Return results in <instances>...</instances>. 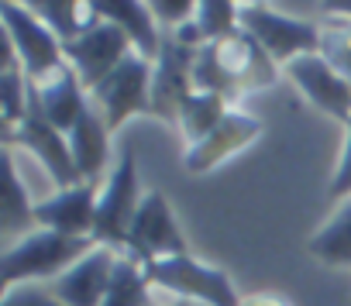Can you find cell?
I'll list each match as a JSON object with an SVG mask.
<instances>
[{
	"instance_id": "6da1fadb",
	"label": "cell",
	"mask_w": 351,
	"mask_h": 306,
	"mask_svg": "<svg viewBox=\"0 0 351 306\" xmlns=\"http://www.w3.org/2000/svg\"><path fill=\"white\" fill-rule=\"evenodd\" d=\"M276 76H279V66L265 55V49L245 28L224 42L204 45L193 62V86L207 93H221L228 100L265 90L276 83Z\"/></svg>"
},
{
	"instance_id": "7a4b0ae2",
	"label": "cell",
	"mask_w": 351,
	"mask_h": 306,
	"mask_svg": "<svg viewBox=\"0 0 351 306\" xmlns=\"http://www.w3.org/2000/svg\"><path fill=\"white\" fill-rule=\"evenodd\" d=\"M97 248L93 238H66L56 231H32L21 234L4 251V289L11 285H32V282H52L66 268H73L80 258H86Z\"/></svg>"
},
{
	"instance_id": "3957f363",
	"label": "cell",
	"mask_w": 351,
	"mask_h": 306,
	"mask_svg": "<svg viewBox=\"0 0 351 306\" xmlns=\"http://www.w3.org/2000/svg\"><path fill=\"white\" fill-rule=\"evenodd\" d=\"M152 289H162L183 303H204V306H241V296L231 282V275L217 265H207L193 255H172L148 265Z\"/></svg>"
},
{
	"instance_id": "277c9868",
	"label": "cell",
	"mask_w": 351,
	"mask_h": 306,
	"mask_svg": "<svg viewBox=\"0 0 351 306\" xmlns=\"http://www.w3.org/2000/svg\"><path fill=\"white\" fill-rule=\"evenodd\" d=\"M0 21L28 83H42L66 66V45L28 4H0Z\"/></svg>"
},
{
	"instance_id": "5b68a950",
	"label": "cell",
	"mask_w": 351,
	"mask_h": 306,
	"mask_svg": "<svg viewBox=\"0 0 351 306\" xmlns=\"http://www.w3.org/2000/svg\"><path fill=\"white\" fill-rule=\"evenodd\" d=\"M141 200H145V193L138 183V159L131 148H124L117 166L110 169V176L100 186V196H97L93 241L104 248L124 251V241H128V231H131V220H134Z\"/></svg>"
},
{
	"instance_id": "8992f818",
	"label": "cell",
	"mask_w": 351,
	"mask_h": 306,
	"mask_svg": "<svg viewBox=\"0 0 351 306\" xmlns=\"http://www.w3.org/2000/svg\"><path fill=\"white\" fill-rule=\"evenodd\" d=\"M241 28L265 49V55L276 62V66H289L293 59H303V55H317L320 52V25L313 21H300V18H289L282 11H272L265 4H245L241 8Z\"/></svg>"
},
{
	"instance_id": "52a82bcc",
	"label": "cell",
	"mask_w": 351,
	"mask_h": 306,
	"mask_svg": "<svg viewBox=\"0 0 351 306\" xmlns=\"http://www.w3.org/2000/svg\"><path fill=\"white\" fill-rule=\"evenodd\" d=\"M124 251L145 265H152L158 258H172V255H190V244H186L180 220H176V210L158 190L145 193V200L131 220Z\"/></svg>"
},
{
	"instance_id": "ba28073f",
	"label": "cell",
	"mask_w": 351,
	"mask_h": 306,
	"mask_svg": "<svg viewBox=\"0 0 351 306\" xmlns=\"http://www.w3.org/2000/svg\"><path fill=\"white\" fill-rule=\"evenodd\" d=\"M152 69L155 66L148 59L131 55L90 93V103L100 110L110 134L121 131L134 114H152Z\"/></svg>"
},
{
	"instance_id": "9c48e42d",
	"label": "cell",
	"mask_w": 351,
	"mask_h": 306,
	"mask_svg": "<svg viewBox=\"0 0 351 306\" xmlns=\"http://www.w3.org/2000/svg\"><path fill=\"white\" fill-rule=\"evenodd\" d=\"M8 148L21 144L25 151L38 159V166L49 173V179L56 183V190H66V186H76L80 183V173H76V162H73V148H69V134H62L38 107L35 93H32V103H28V114L25 120L18 124V131H11L4 138Z\"/></svg>"
},
{
	"instance_id": "30bf717a",
	"label": "cell",
	"mask_w": 351,
	"mask_h": 306,
	"mask_svg": "<svg viewBox=\"0 0 351 306\" xmlns=\"http://www.w3.org/2000/svg\"><path fill=\"white\" fill-rule=\"evenodd\" d=\"M134 55V45H131V38L117 28V25H110V21H93L80 38H73V42H66V62L73 66V73L80 76V83H83V90L86 93H93L121 62H128Z\"/></svg>"
},
{
	"instance_id": "8fae6325",
	"label": "cell",
	"mask_w": 351,
	"mask_h": 306,
	"mask_svg": "<svg viewBox=\"0 0 351 306\" xmlns=\"http://www.w3.org/2000/svg\"><path fill=\"white\" fill-rule=\"evenodd\" d=\"M200 49L183 45L176 35L162 38L158 59L152 62V117L180 124V110L186 103V97L197 90L193 86V62H197Z\"/></svg>"
},
{
	"instance_id": "7c38bea8",
	"label": "cell",
	"mask_w": 351,
	"mask_h": 306,
	"mask_svg": "<svg viewBox=\"0 0 351 306\" xmlns=\"http://www.w3.org/2000/svg\"><path fill=\"white\" fill-rule=\"evenodd\" d=\"M258 134H262V120H258L255 114L234 107L204 141H197V144H190V148L183 151V166H186L190 176H207V173H214L221 162L234 159L238 151H245L248 144H255Z\"/></svg>"
},
{
	"instance_id": "4fadbf2b",
	"label": "cell",
	"mask_w": 351,
	"mask_h": 306,
	"mask_svg": "<svg viewBox=\"0 0 351 306\" xmlns=\"http://www.w3.org/2000/svg\"><path fill=\"white\" fill-rule=\"evenodd\" d=\"M289 83L327 117L348 124L351 120V83L317 52V55H303V59H293L286 69Z\"/></svg>"
},
{
	"instance_id": "5bb4252c",
	"label": "cell",
	"mask_w": 351,
	"mask_h": 306,
	"mask_svg": "<svg viewBox=\"0 0 351 306\" xmlns=\"http://www.w3.org/2000/svg\"><path fill=\"white\" fill-rule=\"evenodd\" d=\"M97 196H100L97 183H76L56 190L52 196L35 203V224H42V231H56L66 238H93Z\"/></svg>"
},
{
	"instance_id": "9a60e30c",
	"label": "cell",
	"mask_w": 351,
	"mask_h": 306,
	"mask_svg": "<svg viewBox=\"0 0 351 306\" xmlns=\"http://www.w3.org/2000/svg\"><path fill=\"white\" fill-rule=\"evenodd\" d=\"M117 258H121V251L97 244L86 258H80V262H76L73 268H66L59 279H52L49 289H52L66 306H100L104 296H107V289H110Z\"/></svg>"
},
{
	"instance_id": "2e32d148",
	"label": "cell",
	"mask_w": 351,
	"mask_h": 306,
	"mask_svg": "<svg viewBox=\"0 0 351 306\" xmlns=\"http://www.w3.org/2000/svg\"><path fill=\"white\" fill-rule=\"evenodd\" d=\"M32 93H35L42 114H45L62 134L73 131V124L80 120V114H83L86 103H90V93L83 90V83H80V76L73 73L69 62H66L59 73L45 76L42 83H32Z\"/></svg>"
},
{
	"instance_id": "e0dca14e",
	"label": "cell",
	"mask_w": 351,
	"mask_h": 306,
	"mask_svg": "<svg viewBox=\"0 0 351 306\" xmlns=\"http://www.w3.org/2000/svg\"><path fill=\"white\" fill-rule=\"evenodd\" d=\"M90 8H93V14L100 21L117 25L131 38L134 55H141L148 62L158 59V49H162V38L165 35L158 31V21H155V14H152L148 4H134V0H110V4H100V0H93Z\"/></svg>"
},
{
	"instance_id": "ac0fdd59",
	"label": "cell",
	"mask_w": 351,
	"mask_h": 306,
	"mask_svg": "<svg viewBox=\"0 0 351 306\" xmlns=\"http://www.w3.org/2000/svg\"><path fill=\"white\" fill-rule=\"evenodd\" d=\"M69 148H73L80 183H97V176L107 169V159H110V127L104 124V117L93 103H86V110L73 124Z\"/></svg>"
},
{
	"instance_id": "d6986e66",
	"label": "cell",
	"mask_w": 351,
	"mask_h": 306,
	"mask_svg": "<svg viewBox=\"0 0 351 306\" xmlns=\"http://www.w3.org/2000/svg\"><path fill=\"white\" fill-rule=\"evenodd\" d=\"M231 110H234V107H231L228 97L207 93V90H193V93L186 97L183 110H180V124H176V127L183 131V138H186V148L197 144V141H204Z\"/></svg>"
},
{
	"instance_id": "ffe728a7",
	"label": "cell",
	"mask_w": 351,
	"mask_h": 306,
	"mask_svg": "<svg viewBox=\"0 0 351 306\" xmlns=\"http://www.w3.org/2000/svg\"><path fill=\"white\" fill-rule=\"evenodd\" d=\"M100 306H152V279H148V265L131 258L128 251H121L110 289L104 296Z\"/></svg>"
},
{
	"instance_id": "44dd1931",
	"label": "cell",
	"mask_w": 351,
	"mask_h": 306,
	"mask_svg": "<svg viewBox=\"0 0 351 306\" xmlns=\"http://www.w3.org/2000/svg\"><path fill=\"white\" fill-rule=\"evenodd\" d=\"M310 255L324 265L351 268V200L310 238Z\"/></svg>"
},
{
	"instance_id": "7402d4cb",
	"label": "cell",
	"mask_w": 351,
	"mask_h": 306,
	"mask_svg": "<svg viewBox=\"0 0 351 306\" xmlns=\"http://www.w3.org/2000/svg\"><path fill=\"white\" fill-rule=\"evenodd\" d=\"M320 35H324L320 55L351 83V8L327 4V21L320 25Z\"/></svg>"
},
{
	"instance_id": "603a6c76",
	"label": "cell",
	"mask_w": 351,
	"mask_h": 306,
	"mask_svg": "<svg viewBox=\"0 0 351 306\" xmlns=\"http://www.w3.org/2000/svg\"><path fill=\"white\" fill-rule=\"evenodd\" d=\"M28 8L59 35L62 45L73 42V38H80L97 21L93 8L90 4H76V0H59V4H52V0H35V4H28Z\"/></svg>"
},
{
	"instance_id": "cb8c5ba5",
	"label": "cell",
	"mask_w": 351,
	"mask_h": 306,
	"mask_svg": "<svg viewBox=\"0 0 351 306\" xmlns=\"http://www.w3.org/2000/svg\"><path fill=\"white\" fill-rule=\"evenodd\" d=\"M193 25H197L204 45L224 42L241 31V4H231V0H200Z\"/></svg>"
},
{
	"instance_id": "d4e9b609",
	"label": "cell",
	"mask_w": 351,
	"mask_h": 306,
	"mask_svg": "<svg viewBox=\"0 0 351 306\" xmlns=\"http://www.w3.org/2000/svg\"><path fill=\"white\" fill-rule=\"evenodd\" d=\"M4 166H8V196H4V227L25 231L35 224V203L28 200V186L21 183V173L14 166V148L4 144Z\"/></svg>"
},
{
	"instance_id": "484cf974",
	"label": "cell",
	"mask_w": 351,
	"mask_h": 306,
	"mask_svg": "<svg viewBox=\"0 0 351 306\" xmlns=\"http://www.w3.org/2000/svg\"><path fill=\"white\" fill-rule=\"evenodd\" d=\"M0 306H66L49 285L32 282V285H11L0 296Z\"/></svg>"
},
{
	"instance_id": "4316f807",
	"label": "cell",
	"mask_w": 351,
	"mask_h": 306,
	"mask_svg": "<svg viewBox=\"0 0 351 306\" xmlns=\"http://www.w3.org/2000/svg\"><path fill=\"white\" fill-rule=\"evenodd\" d=\"M327 193L334 200H351V120L344 124V144H341V155H337V166H334V176L327 183Z\"/></svg>"
},
{
	"instance_id": "83f0119b",
	"label": "cell",
	"mask_w": 351,
	"mask_h": 306,
	"mask_svg": "<svg viewBox=\"0 0 351 306\" xmlns=\"http://www.w3.org/2000/svg\"><path fill=\"white\" fill-rule=\"evenodd\" d=\"M148 8L158 25H172V28H183L197 14V4H190V0H169V4H148Z\"/></svg>"
},
{
	"instance_id": "f1b7e54d",
	"label": "cell",
	"mask_w": 351,
	"mask_h": 306,
	"mask_svg": "<svg viewBox=\"0 0 351 306\" xmlns=\"http://www.w3.org/2000/svg\"><path fill=\"white\" fill-rule=\"evenodd\" d=\"M241 306H293L282 292H272V289H262V292H248L241 296Z\"/></svg>"
},
{
	"instance_id": "f546056e",
	"label": "cell",
	"mask_w": 351,
	"mask_h": 306,
	"mask_svg": "<svg viewBox=\"0 0 351 306\" xmlns=\"http://www.w3.org/2000/svg\"><path fill=\"white\" fill-rule=\"evenodd\" d=\"M169 306H193V303H183V299H176V303H169Z\"/></svg>"
}]
</instances>
